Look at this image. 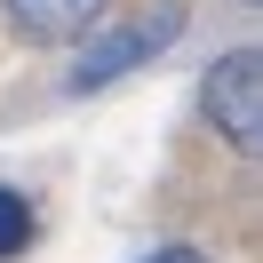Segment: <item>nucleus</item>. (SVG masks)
<instances>
[{"label":"nucleus","instance_id":"obj_4","mask_svg":"<svg viewBox=\"0 0 263 263\" xmlns=\"http://www.w3.org/2000/svg\"><path fill=\"white\" fill-rule=\"evenodd\" d=\"M24 247H32V199L0 183V263H8V255H24Z\"/></svg>","mask_w":263,"mask_h":263},{"label":"nucleus","instance_id":"obj_2","mask_svg":"<svg viewBox=\"0 0 263 263\" xmlns=\"http://www.w3.org/2000/svg\"><path fill=\"white\" fill-rule=\"evenodd\" d=\"M176 32H183V16H176V8H152V16H136V24H120V32H104L96 48H88L80 64L64 72V88H72V96H88V88H104V80H120V72L152 64V56H160Z\"/></svg>","mask_w":263,"mask_h":263},{"label":"nucleus","instance_id":"obj_5","mask_svg":"<svg viewBox=\"0 0 263 263\" xmlns=\"http://www.w3.org/2000/svg\"><path fill=\"white\" fill-rule=\"evenodd\" d=\"M144 263H208L199 247H160V255H144Z\"/></svg>","mask_w":263,"mask_h":263},{"label":"nucleus","instance_id":"obj_3","mask_svg":"<svg viewBox=\"0 0 263 263\" xmlns=\"http://www.w3.org/2000/svg\"><path fill=\"white\" fill-rule=\"evenodd\" d=\"M0 8H8V24H16L24 40H56V48H64V40L96 32L112 0H0Z\"/></svg>","mask_w":263,"mask_h":263},{"label":"nucleus","instance_id":"obj_1","mask_svg":"<svg viewBox=\"0 0 263 263\" xmlns=\"http://www.w3.org/2000/svg\"><path fill=\"white\" fill-rule=\"evenodd\" d=\"M199 104H208V120L231 136V152H263V48L215 56L208 80H199Z\"/></svg>","mask_w":263,"mask_h":263}]
</instances>
